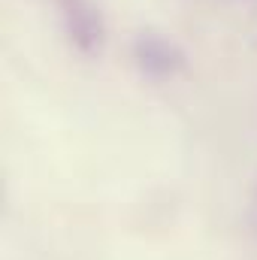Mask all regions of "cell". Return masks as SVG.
<instances>
[{
    "label": "cell",
    "instance_id": "cell-2",
    "mask_svg": "<svg viewBox=\"0 0 257 260\" xmlns=\"http://www.w3.org/2000/svg\"><path fill=\"white\" fill-rule=\"evenodd\" d=\"M64 15H67V27L73 43L82 52H94L100 46L103 27H100V15L88 0H67L64 3Z\"/></svg>",
    "mask_w": 257,
    "mask_h": 260
},
{
    "label": "cell",
    "instance_id": "cell-1",
    "mask_svg": "<svg viewBox=\"0 0 257 260\" xmlns=\"http://www.w3.org/2000/svg\"><path fill=\"white\" fill-rule=\"evenodd\" d=\"M136 61L145 73L151 76H173L179 67H182V52L164 40V37H154V34H145L136 40Z\"/></svg>",
    "mask_w": 257,
    "mask_h": 260
}]
</instances>
